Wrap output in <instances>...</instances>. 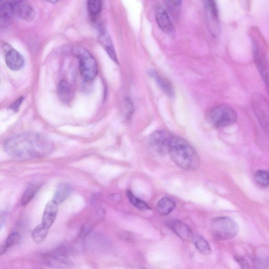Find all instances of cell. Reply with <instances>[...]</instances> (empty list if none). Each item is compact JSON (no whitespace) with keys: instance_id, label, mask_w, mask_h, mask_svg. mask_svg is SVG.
<instances>
[{"instance_id":"23","label":"cell","mask_w":269,"mask_h":269,"mask_svg":"<svg viewBox=\"0 0 269 269\" xmlns=\"http://www.w3.org/2000/svg\"><path fill=\"white\" fill-rule=\"evenodd\" d=\"M102 0H87V7L90 16L94 19L97 18L102 9Z\"/></svg>"},{"instance_id":"20","label":"cell","mask_w":269,"mask_h":269,"mask_svg":"<svg viewBox=\"0 0 269 269\" xmlns=\"http://www.w3.org/2000/svg\"><path fill=\"white\" fill-rule=\"evenodd\" d=\"M175 206L174 200L168 197H164L158 202L157 210L161 215L167 216L174 210Z\"/></svg>"},{"instance_id":"17","label":"cell","mask_w":269,"mask_h":269,"mask_svg":"<svg viewBox=\"0 0 269 269\" xmlns=\"http://www.w3.org/2000/svg\"><path fill=\"white\" fill-rule=\"evenodd\" d=\"M149 74L154 79L162 91L170 98L174 96V89L171 82L155 70H150Z\"/></svg>"},{"instance_id":"31","label":"cell","mask_w":269,"mask_h":269,"mask_svg":"<svg viewBox=\"0 0 269 269\" xmlns=\"http://www.w3.org/2000/svg\"><path fill=\"white\" fill-rule=\"evenodd\" d=\"M23 101L24 98L23 97L18 99L13 103H12V104L10 107V109L13 112L17 113L19 109H20V107Z\"/></svg>"},{"instance_id":"21","label":"cell","mask_w":269,"mask_h":269,"mask_svg":"<svg viewBox=\"0 0 269 269\" xmlns=\"http://www.w3.org/2000/svg\"><path fill=\"white\" fill-rule=\"evenodd\" d=\"M198 251L203 255H208L211 253V248L208 242L200 236H193V240Z\"/></svg>"},{"instance_id":"18","label":"cell","mask_w":269,"mask_h":269,"mask_svg":"<svg viewBox=\"0 0 269 269\" xmlns=\"http://www.w3.org/2000/svg\"><path fill=\"white\" fill-rule=\"evenodd\" d=\"M58 205L53 200L49 202L44 209L42 223L50 229L56 219Z\"/></svg>"},{"instance_id":"29","label":"cell","mask_w":269,"mask_h":269,"mask_svg":"<svg viewBox=\"0 0 269 269\" xmlns=\"http://www.w3.org/2000/svg\"><path fill=\"white\" fill-rule=\"evenodd\" d=\"M255 181L260 186L267 187L268 186V174L267 171L258 170L255 175Z\"/></svg>"},{"instance_id":"19","label":"cell","mask_w":269,"mask_h":269,"mask_svg":"<svg viewBox=\"0 0 269 269\" xmlns=\"http://www.w3.org/2000/svg\"><path fill=\"white\" fill-rule=\"evenodd\" d=\"M71 191V187L69 184H62L59 185L56 189L53 200L58 205L62 204L69 197Z\"/></svg>"},{"instance_id":"16","label":"cell","mask_w":269,"mask_h":269,"mask_svg":"<svg viewBox=\"0 0 269 269\" xmlns=\"http://www.w3.org/2000/svg\"><path fill=\"white\" fill-rule=\"evenodd\" d=\"M15 14L12 0H0V25L9 24Z\"/></svg>"},{"instance_id":"28","label":"cell","mask_w":269,"mask_h":269,"mask_svg":"<svg viewBox=\"0 0 269 269\" xmlns=\"http://www.w3.org/2000/svg\"><path fill=\"white\" fill-rule=\"evenodd\" d=\"M182 0H166L167 8L170 14L176 17L180 12Z\"/></svg>"},{"instance_id":"27","label":"cell","mask_w":269,"mask_h":269,"mask_svg":"<svg viewBox=\"0 0 269 269\" xmlns=\"http://www.w3.org/2000/svg\"><path fill=\"white\" fill-rule=\"evenodd\" d=\"M38 190V187L35 185H30L26 189L22 197L21 204L24 206H27L34 198Z\"/></svg>"},{"instance_id":"30","label":"cell","mask_w":269,"mask_h":269,"mask_svg":"<svg viewBox=\"0 0 269 269\" xmlns=\"http://www.w3.org/2000/svg\"><path fill=\"white\" fill-rule=\"evenodd\" d=\"M125 108L126 118L129 119L133 112V105L130 99L127 98L125 100Z\"/></svg>"},{"instance_id":"11","label":"cell","mask_w":269,"mask_h":269,"mask_svg":"<svg viewBox=\"0 0 269 269\" xmlns=\"http://www.w3.org/2000/svg\"><path fill=\"white\" fill-rule=\"evenodd\" d=\"M12 2L15 14L26 21L34 20L35 12L27 0H12Z\"/></svg>"},{"instance_id":"26","label":"cell","mask_w":269,"mask_h":269,"mask_svg":"<svg viewBox=\"0 0 269 269\" xmlns=\"http://www.w3.org/2000/svg\"><path fill=\"white\" fill-rule=\"evenodd\" d=\"M127 196L130 203L139 210H146L150 209L149 206L145 201L134 196L130 190H127Z\"/></svg>"},{"instance_id":"10","label":"cell","mask_w":269,"mask_h":269,"mask_svg":"<svg viewBox=\"0 0 269 269\" xmlns=\"http://www.w3.org/2000/svg\"><path fill=\"white\" fill-rule=\"evenodd\" d=\"M211 32L217 34L219 26L218 11L215 0H203Z\"/></svg>"},{"instance_id":"22","label":"cell","mask_w":269,"mask_h":269,"mask_svg":"<svg viewBox=\"0 0 269 269\" xmlns=\"http://www.w3.org/2000/svg\"><path fill=\"white\" fill-rule=\"evenodd\" d=\"M49 229L42 223L37 226L32 231L33 240L37 244L42 243L46 239Z\"/></svg>"},{"instance_id":"12","label":"cell","mask_w":269,"mask_h":269,"mask_svg":"<svg viewBox=\"0 0 269 269\" xmlns=\"http://www.w3.org/2000/svg\"><path fill=\"white\" fill-rule=\"evenodd\" d=\"M44 258L47 264L53 267H66L69 264L65 250L63 248H57L53 252L46 255Z\"/></svg>"},{"instance_id":"8","label":"cell","mask_w":269,"mask_h":269,"mask_svg":"<svg viewBox=\"0 0 269 269\" xmlns=\"http://www.w3.org/2000/svg\"><path fill=\"white\" fill-rule=\"evenodd\" d=\"M3 49L8 67L12 71L20 70L25 64L23 56L8 43H4Z\"/></svg>"},{"instance_id":"6","label":"cell","mask_w":269,"mask_h":269,"mask_svg":"<svg viewBox=\"0 0 269 269\" xmlns=\"http://www.w3.org/2000/svg\"><path fill=\"white\" fill-rule=\"evenodd\" d=\"M252 104L259 122L263 129L267 132L268 105L267 100L261 95L255 94L253 95Z\"/></svg>"},{"instance_id":"13","label":"cell","mask_w":269,"mask_h":269,"mask_svg":"<svg viewBox=\"0 0 269 269\" xmlns=\"http://www.w3.org/2000/svg\"><path fill=\"white\" fill-rule=\"evenodd\" d=\"M155 18L160 29L167 34H172L175 32L174 26L172 23L168 12L162 7L157 8Z\"/></svg>"},{"instance_id":"35","label":"cell","mask_w":269,"mask_h":269,"mask_svg":"<svg viewBox=\"0 0 269 269\" xmlns=\"http://www.w3.org/2000/svg\"><path fill=\"white\" fill-rule=\"evenodd\" d=\"M0 82H1V81H0Z\"/></svg>"},{"instance_id":"4","label":"cell","mask_w":269,"mask_h":269,"mask_svg":"<svg viewBox=\"0 0 269 269\" xmlns=\"http://www.w3.org/2000/svg\"><path fill=\"white\" fill-rule=\"evenodd\" d=\"M74 53L80 63V71L83 79L87 81H93L98 73V66L93 55L81 47H76Z\"/></svg>"},{"instance_id":"34","label":"cell","mask_w":269,"mask_h":269,"mask_svg":"<svg viewBox=\"0 0 269 269\" xmlns=\"http://www.w3.org/2000/svg\"><path fill=\"white\" fill-rule=\"evenodd\" d=\"M44 1L52 4H55L58 3L60 0H44Z\"/></svg>"},{"instance_id":"2","label":"cell","mask_w":269,"mask_h":269,"mask_svg":"<svg viewBox=\"0 0 269 269\" xmlns=\"http://www.w3.org/2000/svg\"><path fill=\"white\" fill-rule=\"evenodd\" d=\"M168 153L171 160L184 170H195L200 166V159L196 150L180 137H171Z\"/></svg>"},{"instance_id":"33","label":"cell","mask_w":269,"mask_h":269,"mask_svg":"<svg viewBox=\"0 0 269 269\" xmlns=\"http://www.w3.org/2000/svg\"><path fill=\"white\" fill-rule=\"evenodd\" d=\"M6 220V215L4 213H0V229H1L5 225Z\"/></svg>"},{"instance_id":"25","label":"cell","mask_w":269,"mask_h":269,"mask_svg":"<svg viewBox=\"0 0 269 269\" xmlns=\"http://www.w3.org/2000/svg\"><path fill=\"white\" fill-rule=\"evenodd\" d=\"M57 94L60 98L63 101L66 102L70 97V87L69 83L65 80L61 81L57 88Z\"/></svg>"},{"instance_id":"9","label":"cell","mask_w":269,"mask_h":269,"mask_svg":"<svg viewBox=\"0 0 269 269\" xmlns=\"http://www.w3.org/2000/svg\"><path fill=\"white\" fill-rule=\"evenodd\" d=\"M253 47L255 61L262 78L267 86L268 68L263 51L258 38H253Z\"/></svg>"},{"instance_id":"3","label":"cell","mask_w":269,"mask_h":269,"mask_svg":"<svg viewBox=\"0 0 269 269\" xmlns=\"http://www.w3.org/2000/svg\"><path fill=\"white\" fill-rule=\"evenodd\" d=\"M207 119L215 127H225L236 122L237 114L232 107L221 104L211 109L208 114Z\"/></svg>"},{"instance_id":"7","label":"cell","mask_w":269,"mask_h":269,"mask_svg":"<svg viewBox=\"0 0 269 269\" xmlns=\"http://www.w3.org/2000/svg\"><path fill=\"white\" fill-rule=\"evenodd\" d=\"M171 137V134L165 130L156 131L153 132L149 138L150 146L160 155H165L168 153Z\"/></svg>"},{"instance_id":"5","label":"cell","mask_w":269,"mask_h":269,"mask_svg":"<svg viewBox=\"0 0 269 269\" xmlns=\"http://www.w3.org/2000/svg\"><path fill=\"white\" fill-rule=\"evenodd\" d=\"M211 232L217 239L225 240L234 238L238 233L237 223L227 217L214 218L211 223Z\"/></svg>"},{"instance_id":"14","label":"cell","mask_w":269,"mask_h":269,"mask_svg":"<svg viewBox=\"0 0 269 269\" xmlns=\"http://www.w3.org/2000/svg\"><path fill=\"white\" fill-rule=\"evenodd\" d=\"M168 226L182 240L187 242L193 240V233L185 223L179 220H172L168 223Z\"/></svg>"},{"instance_id":"24","label":"cell","mask_w":269,"mask_h":269,"mask_svg":"<svg viewBox=\"0 0 269 269\" xmlns=\"http://www.w3.org/2000/svg\"><path fill=\"white\" fill-rule=\"evenodd\" d=\"M20 238V235L18 233L10 234L7 238L5 243L0 246V256L4 255L8 249L18 243Z\"/></svg>"},{"instance_id":"32","label":"cell","mask_w":269,"mask_h":269,"mask_svg":"<svg viewBox=\"0 0 269 269\" xmlns=\"http://www.w3.org/2000/svg\"><path fill=\"white\" fill-rule=\"evenodd\" d=\"M234 258L242 268H248L249 267V263L244 258L239 256H235Z\"/></svg>"},{"instance_id":"1","label":"cell","mask_w":269,"mask_h":269,"mask_svg":"<svg viewBox=\"0 0 269 269\" xmlns=\"http://www.w3.org/2000/svg\"><path fill=\"white\" fill-rule=\"evenodd\" d=\"M4 148L12 158L28 160L47 156L53 150L54 144L43 134L29 132L8 139Z\"/></svg>"},{"instance_id":"15","label":"cell","mask_w":269,"mask_h":269,"mask_svg":"<svg viewBox=\"0 0 269 269\" xmlns=\"http://www.w3.org/2000/svg\"><path fill=\"white\" fill-rule=\"evenodd\" d=\"M99 41L100 44L108 54L110 58L119 64V60L116 51H115L111 38L108 32L104 29L100 30Z\"/></svg>"}]
</instances>
